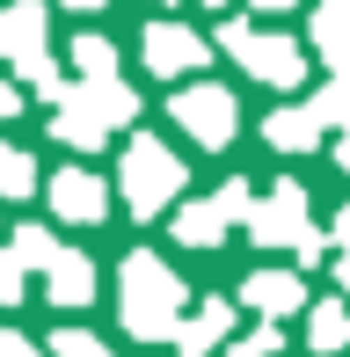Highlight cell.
Returning a JSON list of instances; mask_svg holds the SVG:
<instances>
[{
  "mask_svg": "<svg viewBox=\"0 0 350 357\" xmlns=\"http://www.w3.org/2000/svg\"><path fill=\"white\" fill-rule=\"evenodd\" d=\"M248 234L263 241V248H292V263H321L328 255V234L307 219V190L284 175L270 197H256V212H248Z\"/></svg>",
  "mask_w": 350,
  "mask_h": 357,
  "instance_id": "3957f363",
  "label": "cell"
},
{
  "mask_svg": "<svg viewBox=\"0 0 350 357\" xmlns=\"http://www.w3.org/2000/svg\"><path fill=\"white\" fill-rule=\"evenodd\" d=\"M219 212H227L234 226H248V212H256V190H248L241 175H227V183H219Z\"/></svg>",
  "mask_w": 350,
  "mask_h": 357,
  "instance_id": "44dd1931",
  "label": "cell"
},
{
  "mask_svg": "<svg viewBox=\"0 0 350 357\" xmlns=\"http://www.w3.org/2000/svg\"><path fill=\"white\" fill-rule=\"evenodd\" d=\"M59 8H81V15H88V8H102V0H59Z\"/></svg>",
  "mask_w": 350,
  "mask_h": 357,
  "instance_id": "f546056e",
  "label": "cell"
},
{
  "mask_svg": "<svg viewBox=\"0 0 350 357\" xmlns=\"http://www.w3.org/2000/svg\"><path fill=\"white\" fill-rule=\"evenodd\" d=\"M52 357H117V350H109L102 335H88V328H59L52 335Z\"/></svg>",
  "mask_w": 350,
  "mask_h": 357,
  "instance_id": "ffe728a7",
  "label": "cell"
},
{
  "mask_svg": "<svg viewBox=\"0 0 350 357\" xmlns=\"http://www.w3.org/2000/svg\"><path fill=\"white\" fill-rule=\"evenodd\" d=\"M241 306H256L263 321H284L307 306V284H299V270H256V278H241Z\"/></svg>",
  "mask_w": 350,
  "mask_h": 357,
  "instance_id": "30bf717a",
  "label": "cell"
},
{
  "mask_svg": "<svg viewBox=\"0 0 350 357\" xmlns=\"http://www.w3.org/2000/svg\"><path fill=\"white\" fill-rule=\"evenodd\" d=\"M44 197H52L59 226H102V212H109V190H102L95 168H59L52 183H44Z\"/></svg>",
  "mask_w": 350,
  "mask_h": 357,
  "instance_id": "52a82bcc",
  "label": "cell"
},
{
  "mask_svg": "<svg viewBox=\"0 0 350 357\" xmlns=\"http://www.w3.org/2000/svg\"><path fill=\"white\" fill-rule=\"evenodd\" d=\"M227 212H219V197L212 204H175V241H183V248H219V241H227Z\"/></svg>",
  "mask_w": 350,
  "mask_h": 357,
  "instance_id": "9a60e30c",
  "label": "cell"
},
{
  "mask_svg": "<svg viewBox=\"0 0 350 357\" xmlns=\"http://www.w3.org/2000/svg\"><path fill=\"white\" fill-rule=\"evenodd\" d=\"M183 306H190V291H183V278L161 263V255H124L117 263V321H124V335H139V343H161V335H175L183 328Z\"/></svg>",
  "mask_w": 350,
  "mask_h": 357,
  "instance_id": "6da1fadb",
  "label": "cell"
},
{
  "mask_svg": "<svg viewBox=\"0 0 350 357\" xmlns=\"http://www.w3.org/2000/svg\"><path fill=\"white\" fill-rule=\"evenodd\" d=\"M307 350H321V357H343L350 350V299H321L307 314Z\"/></svg>",
  "mask_w": 350,
  "mask_h": 357,
  "instance_id": "5bb4252c",
  "label": "cell"
},
{
  "mask_svg": "<svg viewBox=\"0 0 350 357\" xmlns=\"http://www.w3.org/2000/svg\"><path fill=\"white\" fill-rule=\"evenodd\" d=\"M44 291H52V306H66V314H73V306H88V299H95V263H88L81 248H66L52 270H44Z\"/></svg>",
  "mask_w": 350,
  "mask_h": 357,
  "instance_id": "4fadbf2b",
  "label": "cell"
},
{
  "mask_svg": "<svg viewBox=\"0 0 350 357\" xmlns=\"http://www.w3.org/2000/svg\"><path fill=\"white\" fill-rule=\"evenodd\" d=\"M336 284H343V299H350V255H336Z\"/></svg>",
  "mask_w": 350,
  "mask_h": 357,
  "instance_id": "f1b7e54d",
  "label": "cell"
},
{
  "mask_svg": "<svg viewBox=\"0 0 350 357\" xmlns=\"http://www.w3.org/2000/svg\"><path fill=\"white\" fill-rule=\"evenodd\" d=\"M8 117H22V88H8V80H0V124Z\"/></svg>",
  "mask_w": 350,
  "mask_h": 357,
  "instance_id": "d4e9b609",
  "label": "cell"
},
{
  "mask_svg": "<svg viewBox=\"0 0 350 357\" xmlns=\"http://www.w3.org/2000/svg\"><path fill=\"white\" fill-rule=\"evenodd\" d=\"M22 263H15V255H0V306H22Z\"/></svg>",
  "mask_w": 350,
  "mask_h": 357,
  "instance_id": "7402d4cb",
  "label": "cell"
},
{
  "mask_svg": "<svg viewBox=\"0 0 350 357\" xmlns=\"http://www.w3.org/2000/svg\"><path fill=\"white\" fill-rule=\"evenodd\" d=\"M336 255H350V204L336 212Z\"/></svg>",
  "mask_w": 350,
  "mask_h": 357,
  "instance_id": "484cf974",
  "label": "cell"
},
{
  "mask_svg": "<svg viewBox=\"0 0 350 357\" xmlns=\"http://www.w3.org/2000/svg\"><path fill=\"white\" fill-rule=\"evenodd\" d=\"M0 357H37V343H29V335H15L8 321H0Z\"/></svg>",
  "mask_w": 350,
  "mask_h": 357,
  "instance_id": "603a6c76",
  "label": "cell"
},
{
  "mask_svg": "<svg viewBox=\"0 0 350 357\" xmlns=\"http://www.w3.org/2000/svg\"><path fill=\"white\" fill-rule=\"evenodd\" d=\"M307 44H314V52H343V44H350V0H321V8H314V22H307Z\"/></svg>",
  "mask_w": 350,
  "mask_h": 357,
  "instance_id": "e0dca14e",
  "label": "cell"
},
{
  "mask_svg": "<svg viewBox=\"0 0 350 357\" xmlns=\"http://www.w3.org/2000/svg\"><path fill=\"white\" fill-rule=\"evenodd\" d=\"M321 109L314 102H284V109H270V124H263V139L277 146V153H307V146H321Z\"/></svg>",
  "mask_w": 350,
  "mask_h": 357,
  "instance_id": "7c38bea8",
  "label": "cell"
},
{
  "mask_svg": "<svg viewBox=\"0 0 350 357\" xmlns=\"http://www.w3.org/2000/svg\"><path fill=\"white\" fill-rule=\"evenodd\" d=\"M248 8H263V15H292L299 0H248Z\"/></svg>",
  "mask_w": 350,
  "mask_h": 357,
  "instance_id": "83f0119b",
  "label": "cell"
},
{
  "mask_svg": "<svg viewBox=\"0 0 350 357\" xmlns=\"http://www.w3.org/2000/svg\"><path fill=\"white\" fill-rule=\"evenodd\" d=\"M212 52H219V44H204L197 29H183V22H146V37H139V59H146V73H161V80L197 73Z\"/></svg>",
  "mask_w": 350,
  "mask_h": 357,
  "instance_id": "8992f818",
  "label": "cell"
},
{
  "mask_svg": "<svg viewBox=\"0 0 350 357\" xmlns=\"http://www.w3.org/2000/svg\"><path fill=\"white\" fill-rule=\"evenodd\" d=\"M0 59H8L15 73H29V66H44V0H8L0 8Z\"/></svg>",
  "mask_w": 350,
  "mask_h": 357,
  "instance_id": "ba28073f",
  "label": "cell"
},
{
  "mask_svg": "<svg viewBox=\"0 0 350 357\" xmlns=\"http://www.w3.org/2000/svg\"><path fill=\"white\" fill-rule=\"evenodd\" d=\"M336 168L350 175V124H343V132H336Z\"/></svg>",
  "mask_w": 350,
  "mask_h": 357,
  "instance_id": "4316f807",
  "label": "cell"
},
{
  "mask_svg": "<svg viewBox=\"0 0 350 357\" xmlns=\"http://www.w3.org/2000/svg\"><path fill=\"white\" fill-rule=\"evenodd\" d=\"M219 52H234V66L256 73L263 88H299V80H307V44L263 37V29H248L241 15H227V22H219Z\"/></svg>",
  "mask_w": 350,
  "mask_h": 357,
  "instance_id": "277c9868",
  "label": "cell"
},
{
  "mask_svg": "<svg viewBox=\"0 0 350 357\" xmlns=\"http://www.w3.org/2000/svg\"><path fill=\"white\" fill-rule=\"evenodd\" d=\"M0 197H8V204L37 197V160H29L22 146H0Z\"/></svg>",
  "mask_w": 350,
  "mask_h": 357,
  "instance_id": "d6986e66",
  "label": "cell"
},
{
  "mask_svg": "<svg viewBox=\"0 0 350 357\" xmlns=\"http://www.w3.org/2000/svg\"><path fill=\"white\" fill-rule=\"evenodd\" d=\"M8 255H15V263H22V270H52V263H59V255H66V248H59V241H52V226H15Z\"/></svg>",
  "mask_w": 350,
  "mask_h": 357,
  "instance_id": "ac0fdd59",
  "label": "cell"
},
{
  "mask_svg": "<svg viewBox=\"0 0 350 357\" xmlns=\"http://www.w3.org/2000/svg\"><path fill=\"white\" fill-rule=\"evenodd\" d=\"M212 8H234V0H212Z\"/></svg>",
  "mask_w": 350,
  "mask_h": 357,
  "instance_id": "1f68e13d",
  "label": "cell"
},
{
  "mask_svg": "<svg viewBox=\"0 0 350 357\" xmlns=\"http://www.w3.org/2000/svg\"><path fill=\"white\" fill-rule=\"evenodd\" d=\"M328 80H336V88H350V44H343V52H328Z\"/></svg>",
  "mask_w": 350,
  "mask_h": 357,
  "instance_id": "cb8c5ba5",
  "label": "cell"
},
{
  "mask_svg": "<svg viewBox=\"0 0 350 357\" xmlns=\"http://www.w3.org/2000/svg\"><path fill=\"white\" fill-rule=\"evenodd\" d=\"M183 160H175V146L168 139H153V132H139L132 146H124V160H117V190H124V204H132V219H161L175 197H183Z\"/></svg>",
  "mask_w": 350,
  "mask_h": 357,
  "instance_id": "7a4b0ae2",
  "label": "cell"
},
{
  "mask_svg": "<svg viewBox=\"0 0 350 357\" xmlns=\"http://www.w3.org/2000/svg\"><path fill=\"white\" fill-rule=\"evenodd\" d=\"M175 124H183L197 146H227L241 132V102H234V88H212V80H190V88H175Z\"/></svg>",
  "mask_w": 350,
  "mask_h": 357,
  "instance_id": "5b68a950",
  "label": "cell"
},
{
  "mask_svg": "<svg viewBox=\"0 0 350 357\" xmlns=\"http://www.w3.org/2000/svg\"><path fill=\"white\" fill-rule=\"evenodd\" d=\"M227 328H234V299H204L197 314L175 328V357H212L227 343Z\"/></svg>",
  "mask_w": 350,
  "mask_h": 357,
  "instance_id": "8fae6325",
  "label": "cell"
},
{
  "mask_svg": "<svg viewBox=\"0 0 350 357\" xmlns=\"http://www.w3.org/2000/svg\"><path fill=\"white\" fill-rule=\"evenodd\" d=\"M52 139H59V146H73V153H95V146L109 139L102 109H95V95L81 88V80H73V95H66V102L52 109Z\"/></svg>",
  "mask_w": 350,
  "mask_h": 357,
  "instance_id": "9c48e42d",
  "label": "cell"
},
{
  "mask_svg": "<svg viewBox=\"0 0 350 357\" xmlns=\"http://www.w3.org/2000/svg\"><path fill=\"white\" fill-rule=\"evenodd\" d=\"M234 357H263V350H256V343H234Z\"/></svg>",
  "mask_w": 350,
  "mask_h": 357,
  "instance_id": "4dcf8cb0",
  "label": "cell"
},
{
  "mask_svg": "<svg viewBox=\"0 0 350 357\" xmlns=\"http://www.w3.org/2000/svg\"><path fill=\"white\" fill-rule=\"evenodd\" d=\"M73 66H81V88H109L117 80V44L109 37H73Z\"/></svg>",
  "mask_w": 350,
  "mask_h": 357,
  "instance_id": "2e32d148",
  "label": "cell"
}]
</instances>
